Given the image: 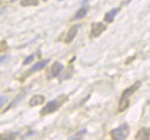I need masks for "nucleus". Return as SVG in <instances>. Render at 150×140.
I'll return each instance as SVG.
<instances>
[{
	"label": "nucleus",
	"instance_id": "obj_7",
	"mask_svg": "<svg viewBox=\"0 0 150 140\" xmlns=\"http://www.w3.org/2000/svg\"><path fill=\"white\" fill-rule=\"evenodd\" d=\"M63 68H64V66H63L62 63H58V62L54 63V65L51 67V72H50L51 73L50 77H55L57 75H59V73L63 71Z\"/></svg>",
	"mask_w": 150,
	"mask_h": 140
},
{
	"label": "nucleus",
	"instance_id": "obj_11",
	"mask_svg": "<svg viewBox=\"0 0 150 140\" xmlns=\"http://www.w3.org/2000/svg\"><path fill=\"white\" fill-rule=\"evenodd\" d=\"M88 10H89V7H82V8H80V9L76 11V14H75L74 18L75 19H81V18H83L85 15L88 14Z\"/></svg>",
	"mask_w": 150,
	"mask_h": 140
},
{
	"label": "nucleus",
	"instance_id": "obj_16",
	"mask_svg": "<svg viewBox=\"0 0 150 140\" xmlns=\"http://www.w3.org/2000/svg\"><path fill=\"white\" fill-rule=\"evenodd\" d=\"M86 2H88V0H83V2H82V5H85Z\"/></svg>",
	"mask_w": 150,
	"mask_h": 140
},
{
	"label": "nucleus",
	"instance_id": "obj_3",
	"mask_svg": "<svg viewBox=\"0 0 150 140\" xmlns=\"http://www.w3.org/2000/svg\"><path fill=\"white\" fill-rule=\"evenodd\" d=\"M105 30H106V25H105L103 23H101V22L93 23L92 26H91V37H93V38L99 37Z\"/></svg>",
	"mask_w": 150,
	"mask_h": 140
},
{
	"label": "nucleus",
	"instance_id": "obj_15",
	"mask_svg": "<svg viewBox=\"0 0 150 140\" xmlns=\"http://www.w3.org/2000/svg\"><path fill=\"white\" fill-rule=\"evenodd\" d=\"M7 100V98L5 97V96H1V106H4L5 105V102Z\"/></svg>",
	"mask_w": 150,
	"mask_h": 140
},
{
	"label": "nucleus",
	"instance_id": "obj_4",
	"mask_svg": "<svg viewBox=\"0 0 150 140\" xmlns=\"http://www.w3.org/2000/svg\"><path fill=\"white\" fill-rule=\"evenodd\" d=\"M130 97L129 95H125V93H122V97L120 99V104H118V112H124L129 105H130Z\"/></svg>",
	"mask_w": 150,
	"mask_h": 140
},
{
	"label": "nucleus",
	"instance_id": "obj_1",
	"mask_svg": "<svg viewBox=\"0 0 150 140\" xmlns=\"http://www.w3.org/2000/svg\"><path fill=\"white\" fill-rule=\"evenodd\" d=\"M129 133H130V128H129V125L126 123H124V124H121L118 128L112 130L110 136H112V139L123 140L129 137Z\"/></svg>",
	"mask_w": 150,
	"mask_h": 140
},
{
	"label": "nucleus",
	"instance_id": "obj_12",
	"mask_svg": "<svg viewBox=\"0 0 150 140\" xmlns=\"http://www.w3.org/2000/svg\"><path fill=\"white\" fill-rule=\"evenodd\" d=\"M22 6H37L39 5V0H22Z\"/></svg>",
	"mask_w": 150,
	"mask_h": 140
},
{
	"label": "nucleus",
	"instance_id": "obj_2",
	"mask_svg": "<svg viewBox=\"0 0 150 140\" xmlns=\"http://www.w3.org/2000/svg\"><path fill=\"white\" fill-rule=\"evenodd\" d=\"M60 104L59 103V100L58 99H54V100H50L49 103H47V105L42 108V111H41V114L42 115H45V114H50V113H54L56 112L57 109H58V107L60 106Z\"/></svg>",
	"mask_w": 150,
	"mask_h": 140
},
{
	"label": "nucleus",
	"instance_id": "obj_10",
	"mask_svg": "<svg viewBox=\"0 0 150 140\" xmlns=\"http://www.w3.org/2000/svg\"><path fill=\"white\" fill-rule=\"evenodd\" d=\"M48 63H49V59H42V60L38 62L37 64H34V66H33V67L30 70V72H38V71L42 70L45 66H47Z\"/></svg>",
	"mask_w": 150,
	"mask_h": 140
},
{
	"label": "nucleus",
	"instance_id": "obj_9",
	"mask_svg": "<svg viewBox=\"0 0 150 140\" xmlns=\"http://www.w3.org/2000/svg\"><path fill=\"white\" fill-rule=\"evenodd\" d=\"M45 102V97L41 95H35L30 99V106H37V105H41Z\"/></svg>",
	"mask_w": 150,
	"mask_h": 140
},
{
	"label": "nucleus",
	"instance_id": "obj_8",
	"mask_svg": "<svg viewBox=\"0 0 150 140\" xmlns=\"http://www.w3.org/2000/svg\"><path fill=\"white\" fill-rule=\"evenodd\" d=\"M121 10V8L120 7H117V8H112L110 11H108L106 15H105V22H108V23H110V22H112L114 21V17L118 14V11Z\"/></svg>",
	"mask_w": 150,
	"mask_h": 140
},
{
	"label": "nucleus",
	"instance_id": "obj_13",
	"mask_svg": "<svg viewBox=\"0 0 150 140\" xmlns=\"http://www.w3.org/2000/svg\"><path fill=\"white\" fill-rule=\"evenodd\" d=\"M18 136V133H9V134H2L1 138H7V139H14Z\"/></svg>",
	"mask_w": 150,
	"mask_h": 140
},
{
	"label": "nucleus",
	"instance_id": "obj_6",
	"mask_svg": "<svg viewBox=\"0 0 150 140\" xmlns=\"http://www.w3.org/2000/svg\"><path fill=\"white\" fill-rule=\"evenodd\" d=\"M137 139H144L148 140L150 138V128H142L135 136Z\"/></svg>",
	"mask_w": 150,
	"mask_h": 140
},
{
	"label": "nucleus",
	"instance_id": "obj_14",
	"mask_svg": "<svg viewBox=\"0 0 150 140\" xmlns=\"http://www.w3.org/2000/svg\"><path fill=\"white\" fill-rule=\"evenodd\" d=\"M34 58H35V56H34V55H30V56H28V58L24 60V63H23V64H24V65H28V64H30V63H31V62H32Z\"/></svg>",
	"mask_w": 150,
	"mask_h": 140
},
{
	"label": "nucleus",
	"instance_id": "obj_5",
	"mask_svg": "<svg viewBox=\"0 0 150 140\" xmlns=\"http://www.w3.org/2000/svg\"><path fill=\"white\" fill-rule=\"evenodd\" d=\"M79 28H80V25L79 24H75L73 25L72 28H69V31H68V33H67V36H66V39H65V42H71V41H73V39L76 37V34H77V31H79Z\"/></svg>",
	"mask_w": 150,
	"mask_h": 140
}]
</instances>
